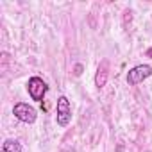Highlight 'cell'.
Wrapping results in <instances>:
<instances>
[{
	"label": "cell",
	"instance_id": "cell-4",
	"mask_svg": "<svg viewBox=\"0 0 152 152\" xmlns=\"http://www.w3.org/2000/svg\"><path fill=\"white\" fill-rule=\"evenodd\" d=\"M13 115L20 120V122H23V124H34L36 122V109L34 107H31L29 104H25V102H18V104H15V107H13Z\"/></svg>",
	"mask_w": 152,
	"mask_h": 152
},
{
	"label": "cell",
	"instance_id": "cell-2",
	"mask_svg": "<svg viewBox=\"0 0 152 152\" xmlns=\"http://www.w3.org/2000/svg\"><path fill=\"white\" fill-rule=\"evenodd\" d=\"M150 75H152V66H148V64H138V66H134V68L129 70L127 83L131 86H136V84L143 83L145 79H148Z\"/></svg>",
	"mask_w": 152,
	"mask_h": 152
},
{
	"label": "cell",
	"instance_id": "cell-7",
	"mask_svg": "<svg viewBox=\"0 0 152 152\" xmlns=\"http://www.w3.org/2000/svg\"><path fill=\"white\" fill-rule=\"evenodd\" d=\"M147 54H148V56H152V48H150V50H148V52H147Z\"/></svg>",
	"mask_w": 152,
	"mask_h": 152
},
{
	"label": "cell",
	"instance_id": "cell-6",
	"mask_svg": "<svg viewBox=\"0 0 152 152\" xmlns=\"http://www.w3.org/2000/svg\"><path fill=\"white\" fill-rule=\"evenodd\" d=\"M2 152H22V145L16 140H6L4 147H2Z\"/></svg>",
	"mask_w": 152,
	"mask_h": 152
},
{
	"label": "cell",
	"instance_id": "cell-5",
	"mask_svg": "<svg viewBox=\"0 0 152 152\" xmlns=\"http://www.w3.org/2000/svg\"><path fill=\"white\" fill-rule=\"evenodd\" d=\"M106 81H107V61H102V64L99 66L97 75H95V84H97V88L106 86Z\"/></svg>",
	"mask_w": 152,
	"mask_h": 152
},
{
	"label": "cell",
	"instance_id": "cell-1",
	"mask_svg": "<svg viewBox=\"0 0 152 152\" xmlns=\"http://www.w3.org/2000/svg\"><path fill=\"white\" fill-rule=\"evenodd\" d=\"M27 91H29V97L36 102H41L43 97L47 95L48 91V86L47 83L41 79V77H31L29 83H27Z\"/></svg>",
	"mask_w": 152,
	"mask_h": 152
},
{
	"label": "cell",
	"instance_id": "cell-3",
	"mask_svg": "<svg viewBox=\"0 0 152 152\" xmlns=\"http://www.w3.org/2000/svg\"><path fill=\"white\" fill-rule=\"evenodd\" d=\"M70 122H72V104L63 95V97L57 99V125L66 127Z\"/></svg>",
	"mask_w": 152,
	"mask_h": 152
}]
</instances>
